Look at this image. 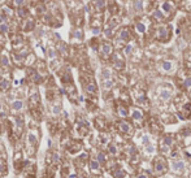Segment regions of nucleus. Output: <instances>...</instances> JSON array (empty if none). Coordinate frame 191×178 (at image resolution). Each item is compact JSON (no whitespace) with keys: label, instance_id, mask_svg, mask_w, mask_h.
<instances>
[{"label":"nucleus","instance_id":"f257e3e1","mask_svg":"<svg viewBox=\"0 0 191 178\" xmlns=\"http://www.w3.org/2000/svg\"><path fill=\"white\" fill-rule=\"evenodd\" d=\"M172 26H159L157 29V39L161 42H167L170 37Z\"/></svg>","mask_w":191,"mask_h":178},{"label":"nucleus","instance_id":"f03ea898","mask_svg":"<svg viewBox=\"0 0 191 178\" xmlns=\"http://www.w3.org/2000/svg\"><path fill=\"white\" fill-rule=\"evenodd\" d=\"M29 107L33 111V113H35L40 107V96L39 94H33L29 98Z\"/></svg>","mask_w":191,"mask_h":178},{"label":"nucleus","instance_id":"7ed1b4c3","mask_svg":"<svg viewBox=\"0 0 191 178\" xmlns=\"http://www.w3.org/2000/svg\"><path fill=\"white\" fill-rule=\"evenodd\" d=\"M153 168H155V172H156L157 174H163V173H165V170H167V166H165L164 159H163V157H157L156 160H155Z\"/></svg>","mask_w":191,"mask_h":178},{"label":"nucleus","instance_id":"20e7f679","mask_svg":"<svg viewBox=\"0 0 191 178\" xmlns=\"http://www.w3.org/2000/svg\"><path fill=\"white\" fill-rule=\"evenodd\" d=\"M112 52H113V47L110 43H103L100 46V56L103 57V59L109 57L110 55H112Z\"/></svg>","mask_w":191,"mask_h":178},{"label":"nucleus","instance_id":"39448f33","mask_svg":"<svg viewBox=\"0 0 191 178\" xmlns=\"http://www.w3.org/2000/svg\"><path fill=\"white\" fill-rule=\"evenodd\" d=\"M83 86H85V91L88 95H98V87H96V85L92 81H88L87 83H83Z\"/></svg>","mask_w":191,"mask_h":178},{"label":"nucleus","instance_id":"423d86ee","mask_svg":"<svg viewBox=\"0 0 191 178\" xmlns=\"http://www.w3.org/2000/svg\"><path fill=\"white\" fill-rule=\"evenodd\" d=\"M117 126H118V129H120V131L124 133V134H129L130 135L133 133L131 125H130L129 122H126V121H120L117 124Z\"/></svg>","mask_w":191,"mask_h":178},{"label":"nucleus","instance_id":"0eeeda50","mask_svg":"<svg viewBox=\"0 0 191 178\" xmlns=\"http://www.w3.org/2000/svg\"><path fill=\"white\" fill-rule=\"evenodd\" d=\"M21 29L24 30V31H31V30L34 29V20L30 17L24 18V22H22V25H21Z\"/></svg>","mask_w":191,"mask_h":178},{"label":"nucleus","instance_id":"6e6552de","mask_svg":"<svg viewBox=\"0 0 191 178\" xmlns=\"http://www.w3.org/2000/svg\"><path fill=\"white\" fill-rule=\"evenodd\" d=\"M130 37H131V34H130L129 27H122V29L118 31V39H120V40L127 42L130 39Z\"/></svg>","mask_w":191,"mask_h":178},{"label":"nucleus","instance_id":"1a4fd4ad","mask_svg":"<svg viewBox=\"0 0 191 178\" xmlns=\"http://www.w3.org/2000/svg\"><path fill=\"white\" fill-rule=\"evenodd\" d=\"M29 78H30L31 82H34V83H40L42 82V77H40L39 72L34 70V69H30L29 70Z\"/></svg>","mask_w":191,"mask_h":178},{"label":"nucleus","instance_id":"9d476101","mask_svg":"<svg viewBox=\"0 0 191 178\" xmlns=\"http://www.w3.org/2000/svg\"><path fill=\"white\" fill-rule=\"evenodd\" d=\"M172 168H173L174 172L179 173V172H182L185 169V163H183V161L176 160V161H173V163H172Z\"/></svg>","mask_w":191,"mask_h":178},{"label":"nucleus","instance_id":"9b49d317","mask_svg":"<svg viewBox=\"0 0 191 178\" xmlns=\"http://www.w3.org/2000/svg\"><path fill=\"white\" fill-rule=\"evenodd\" d=\"M38 143V138L35 135L34 131H30L29 135H27V146H31V147H35Z\"/></svg>","mask_w":191,"mask_h":178},{"label":"nucleus","instance_id":"f8f14e48","mask_svg":"<svg viewBox=\"0 0 191 178\" xmlns=\"http://www.w3.org/2000/svg\"><path fill=\"white\" fill-rule=\"evenodd\" d=\"M113 65H115L116 69H122L124 68V61L121 60V57L118 55H115L113 56Z\"/></svg>","mask_w":191,"mask_h":178},{"label":"nucleus","instance_id":"ddd939ff","mask_svg":"<svg viewBox=\"0 0 191 178\" xmlns=\"http://www.w3.org/2000/svg\"><path fill=\"white\" fill-rule=\"evenodd\" d=\"M25 1L26 0H7V3L13 8H20V7H24Z\"/></svg>","mask_w":191,"mask_h":178},{"label":"nucleus","instance_id":"4468645a","mask_svg":"<svg viewBox=\"0 0 191 178\" xmlns=\"http://www.w3.org/2000/svg\"><path fill=\"white\" fill-rule=\"evenodd\" d=\"M61 81H63V83H65V85H68V83H73L72 82V74H70V72L68 70V69H66L65 70V73L63 74L61 76Z\"/></svg>","mask_w":191,"mask_h":178},{"label":"nucleus","instance_id":"2eb2a0df","mask_svg":"<svg viewBox=\"0 0 191 178\" xmlns=\"http://www.w3.org/2000/svg\"><path fill=\"white\" fill-rule=\"evenodd\" d=\"M161 8H163V12H164L165 15H169V13L173 12V5H172L169 1H164V3H163Z\"/></svg>","mask_w":191,"mask_h":178},{"label":"nucleus","instance_id":"dca6fc26","mask_svg":"<svg viewBox=\"0 0 191 178\" xmlns=\"http://www.w3.org/2000/svg\"><path fill=\"white\" fill-rule=\"evenodd\" d=\"M17 16L20 18H26V17H29V10L26 9V8H24V7H20V8H17Z\"/></svg>","mask_w":191,"mask_h":178},{"label":"nucleus","instance_id":"f3484780","mask_svg":"<svg viewBox=\"0 0 191 178\" xmlns=\"http://www.w3.org/2000/svg\"><path fill=\"white\" fill-rule=\"evenodd\" d=\"M160 99L164 100V102L169 100L170 99V90H168V88H163V90L160 91Z\"/></svg>","mask_w":191,"mask_h":178},{"label":"nucleus","instance_id":"a211bd4d","mask_svg":"<svg viewBox=\"0 0 191 178\" xmlns=\"http://www.w3.org/2000/svg\"><path fill=\"white\" fill-rule=\"evenodd\" d=\"M94 5L98 10H103L106 8V0H94Z\"/></svg>","mask_w":191,"mask_h":178},{"label":"nucleus","instance_id":"6ab92c4d","mask_svg":"<svg viewBox=\"0 0 191 178\" xmlns=\"http://www.w3.org/2000/svg\"><path fill=\"white\" fill-rule=\"evenodd\" d=\"M153 18L156 21H164V13H163V10H159V9H156L153 12Z\"/></svg>","mask_w":191,"mask_h":178},{"label":"nucleus","instance_id":"aec40b11","mask_svg":"<svg viewBox=\"0 0 191 178\" xmlns=\"http://www.w3.org/2000/svg\"><path fill=\"white\" fill-rule=\"evenodd\" d=\"M22 107H24V102H22V100H15V102L12 103V108L15 111H21Z\"/></svg>","mask_w":191,"mask_h":178},{"label":"nucleus","instance_id":"412c9836","mask_svg":"<svg viewBox=\"0 0 191 178\" xmlns=\"http://www.w3.org/2000/svg\"><path fill=\"white\" fill-rule=\"evenodd\" d=\"M135 29H137V31L139 33V34H144L146 33V25L143 24V22H137Z\"/></svg>","mask_w":191,"mask_h":178},{"label":"nucleus","instance_id":"4be33fe9","mask_svg":"<svg viewBox=\"0 0 191 178\" xmlns=\"http://www.w3.org/2000/svg\"><path fill=\"white\" fill-rule=\"evenodd\" d=\"M131 116H133V118L137 120V121H138V120L143 118V113H142V111H139V109H133Z\"/></svg>","mask_w":191,"mask_h":178},{"label":"nucleus","instance_id":"5701e85b","mask_svg":"<svg viewBox=\"0 0 191 178\" xmlns=\"http://www.w3.org/2000/svg\"><path fill=\"white\" fill-rule=\"evenodd\" d=\"M161 68H163V70H165V72H170L172 68H173V64H172L170 61H163Z\"/></svg>","mask_w":191,"mask_h":178},{"label":"nucleus","instance_id":"b1692460","mask_svg":"<svg viewBox=\"0 0 191 178\" xmlns=\"http://www.w3.org/2000/svg\"><path fill=\"white\" fill-rule=\"evenodd\" d=\"M9 87V81L8 79H1L0 81V91H7Z\"/></svg>","mask_w":191,"mask_h":178},{"label":"nucleus","instance_id":"393cba45","mask_svg":"<svg viewBox=\"0 0 191 178\" xmlns=\"http://www.w3.org/2000/svg\"><path fill=\"white\" fill-rule=\"evenodd\" d=\"M134 9L137 12H140L143 9V0H134Z\"/></svg>","mask_w":191,"mask_h":178},{"label":"nucleus","instance_id":"a878e982","mask_svg":"<svg viewBox=\"0 0 191 178\" xmlns=\"http://www.w3.org/2000/svg\"><path fill=\"white\" fill-rule=\"evenodd\" d=\"M57 48H59V52L63 55H66V52H68V47H66L65 43H63V42H60L59 46H57Z\"/></svg>","mask_w":191,"mask_h":178},{"label":"nucleus","instance_id":"bb28decb","mask_svg":"<svg viewBox=\"0 0 191 178\" xmlns=\"http://www.w3.org/2000/svg\"><path fill=\"white\" fill-rule=\"evenodd\" d=\"M99 165H100V163H99L98 160H91V161H90V168H91V170H99Z\"/></svg>","mask_w":191,"mask_h":178},{"label":"nucleus","instance_id":"cd10ccee","mask_svg":"<svg viewBox=\"0 0 191 178\" xmlns=\"http://www.w3.org/2000/svg\"><path fill=\"white\" fill-rule=\"evenodd\" d=\"M73 35H74V38H76V39H78V40H81L82 38H83V33H82L81 29H76V30H74Z\"/></svg>","mask_w":191,"mask_h":178},{"label":"nucleus","instance_id":"c85d7f7f","mask_svg":"<svg viewBox=\"0 0 191 178\" xmlns=\"http://www.w3.org/2000/svg\"><path fill=\"white\" fill-rule=\"evenodd\" d=\"M112 86H113V82L110 79H104L103 81V88L104 90H109Z\"/></svg>","mask_w":191,"mask_h":178},{"label":"nucleus","instance_id":"c756f323","mask_svg":"<svg viewBox=\"0 0 191 178\" xmlns=\"http://www.w3.org/2000/svg\"><path fill=\"white\" fill-rule=\"evenodd\" d=\"M96 160H98L100 164H104V163H106V161H107L106 155H104L103 152H99V154H98V156H96Z\"/></svg>","mask_w":191,"mask_h":178},{"label":"nucleus","instance_id":"7c9ffc66","mask_svg":"<svg viewBox=\"0 0 191 178\" xmlns=\"http://www.w3.org/2000/svg\"><path fill=\"white\" fill-rule=\"evenodd\" d=\"M3 12H4V15L8 16V17H12V16H13V10L10 9L9 7H7V5H5V7H3Z\"/></svg>","mask_w":191,"mask_h":178},{"label":"nucleus","instance_id":"2f4dec72","mask_svg":"<svg viewBox=\"0 0 191 178\" xmlns=\"http://www.w3.org/2000/svg\"><path fill=\"white\" fill-rule=\"evenodd\" d=\"M125 177H126V174L122 169H118V170L115 172V178H125Z\"/></svg>","mask_w":191,"mask_h":178},{"label":"nucleus","instance_id":"473e14b6","mask_svg":"<svg viewBox=\"0 0 191 178\" xmlns=\"http://www.w3.org/2000/svg\"><path fill=\"white\" fill-rule=\"evenodd\" d=\"M46 7H44L43 4H38L37 5V12L39 13V15H44V13H46Z\"/></svg>","mask_w":191,"mask_h":178},{"label":"nucleus","instance_id":"72a5a7b5","mask_svg":"<svg viewBox=\"0 0 191 178\" xmlns=\"http://www.w3.org/2000/svg\"><path fill=\"white\" fill-rule=\"evenodd\" d=\"M118 115L121 116V117H126L127 116V109L124 107H118Z\"/></svg>","mask_w":191,"mask_h":178},{"label":"nucleus","instance_id":"f704fd0d","mask_svg":"<svg viewBox=\"0 0 191 178\" xmlns=\"http://www.w3.org/2000/svg\"><path fill=\"white\" fill-rule=\"evenodd\" d=\"M101 77H103V79H110V72L108 69H104L101 72Z\"/></svg>","mask_w":191,"mask_h":178},{"label":"nucleus","instance_id":"c9c22d12","mask_svg":"<svg viewBox=\"0 0 191 178\" xmlns=\"http://www.w3.org/2000/svg\"><path fill=\"white\" fill-rule=\"evenodd\" d=\"M108 149H109V152H110L112 155H116V154H117V148H116L115 144H109V146H108Z\"/></svg>","mask_w":191,"mask_h":178},{"label":"nucleus","instance_id":"e433bc0d","mask_svg":"<svg viewBox=\"0 0 191 178\" xmlns=\"http://www.w3.org/2000/svg\"><path fill=\"white\" fill-rule=\"evenodd\" d=\"M0 63H1L3 66H8V65H9V59H8L7 56H3V57H1V61H0Z\"/></svg>","mask_w":191,"mask_h":178},{"label":"nucleus","instance_id":"4c0bfd02","mask_svg":"<svg viewBox=\"0 0 191 178\" xmlns=\"http://www.w3.org/2000/svg\"><path fill=\"white\" fill-rule=\"evenodd\" d=\"M172 143H173V139L170 137H165L164 138V144L165 146H172Z\"/></svg>","mask_w":191,"mask_h":178},{"label":"nucleus","instance_id":"58836bf2","mask_svg":"<svg viewBox=\"0 0 191 178\" xmlns=\"http://www.w3.org/2000/svg\"><path fill=\"white\" fill-rule=\"evenodd\" d=\"M100 33H101V29H100L99 26H94V27H92V34H94V35H99Z\"/></svg>","mask_w":191,"mask_h":178},{"label":"nucleus","instance_id":"ea45409f","mask_svg":"<svg viewBox=\"0 0 191 178\" xmlns=\"http://www.w3.org/2000/svg\"><path fill=\"white\" fill-rule=\"evenodd\" d=\"M183 86H185L186 88H190V87H191V78H190V77L183 81Z\"/></svg>","mask_w":191,"mask_h":178},{"label":"nucleus","instance_id":"a19ab883","mask_svg":"<svg viewBox=\"0 0 191 178\" xmlns=\"http://www.w3.org/2000/svg\"><path fill=\"white\" fill-rule=\"evenodd\" d=\"M131 51H133V46H131V44H127V46L125 47V54L130 55V54H131Z\"/></svg>","mask_w":191,"mask_h":178},{"label":"nucleus","instance_id":"79ce46f5","mask_svg":"<svg viewBox=\"0 0 191 178\" xmlns=\"http://www.w3.org/2000/svg\"><path fill=\"white\" fill-rule=\"evenodd\" d=\"M60 111H61V107H60V105H55L53 107V113L55 115H59Z\"/></svg>","mask_w":191,"mask_h":178},{"label":"nucleus","instance_id":"37998d69","mask_svg":"<svg viewBox=\"0 0 191 178\" xmlns=\"http://www.w3.org/2000/svg\"><path fill=\"white\" fill-rule=\"evenodd\" d=\"M4 173H5V165L3 163H0V176H3Z\"/></svg>","mask_w":191,"mask_h":178},{"label":"nucleus","instance_id":"c03bdc74","mask_svg":"<svg viewBox=\"0 0 191 178\" xmlns=\"http://www.w3.org/2000/svg\"><path fill=\"white\" fill-rule=\"evenodd\" d=\"M48 56L51 57L52 60L55 59V51H53V49H52V48H49V51H48Z\"/></svg>","mask_w":191,"mask_h":178},{"label":"nucleus","instance_id":"a18cd8bd","mask_svg":"<svg viewBox=\"0 0 191 178\" xmlns=\"http://www.w3.org/2000/svg\"><path fill=\"white\" fill-rule=\"evenodd\" d=\"M153 149H155V147H153V146L147 147V151H148V152H153Z\"/></svg>","mask_w":191,"mask_h":178},{"label":"nucleus","instance_id":"49530a36","mask_svg":"<svg viewBox=\"0 0 191 178\" xmlns=\"http://www.w3.org/2000/svg\"><path fill=\"white\" fill-rule=\"evenodd\" d=\"M148 142H149V139H148V137H143V143H144V144H147V143H148Z\"/></svg>","mask_w":191,"mask_h":178},{"label":"nucleus","instance_id":"de8ad7c7","mask_svg":"<svg viewBox=\"0 0 191 178\" xmlns=\"http://www.w3.org/2000/svg\"><path fill=\"white\" fill-rule=\"evenodd\" d=\"M177 156H178V152H176V151L172 152V157H177Z\"/></svg>","mask_w":191,"mask_h":178},{"label":"nucleus","instance_id":"09e8293b","mask_svg":"<svg viewBox=\"0 0 191 178\" xmlns=\"http://www.w3.org/2000/svg\"><path fill=\"white\" fill-rule=\"evenodd\" d=\"M137 178H147V176H146V174H139Z\"/></svg>","mask_w":191,"mask_h":178},{"label":"nucleus","instance_id":"8fccbe9b","mask_svg":"<svg viewBox=\"0 0 191 178\" xmlns=\"http://www.w3.org/2000/svg\"><path fill=\"white\" fill-rule=\"evenodd\" d=\"M0 43H1V37H0Z\"/></svg>","mask_w":191,"mask_h":178},{"label":"nucleus","instance_id":"3c124183","mask_svg":"<svg viewBox=\"0 0 191 178\" xmlns=\"http://www.w3.org/2000/svg\"><path fill=\"white\" fill-rule=\"evenodd\" d=\"M46 1H48V0H46Z\"/></svg>","mask_w":191,"mask_h":178}]
</instances>
